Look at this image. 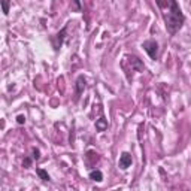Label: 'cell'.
<instances>
[{"label": "cell", "instance_id": "obj_3", "mask_svg": "<svg viewBox=\"0 0 191 191\" xmlns=\"http://www.w3.org/2000/svg\"><path fill=\"white\" fill-rule=\"evenodd\" d=\"M132 166V155L128 152H123L119 157V167L121 169H127Z\"/></svg>", "mask_w": 191, "mask_h": 191}, {"label": "cell", "instance_id": "obj_5", "mask_svg": "<svg viewBox=\"0 0 191 191\" xmlns=\"http://www.w3.org/2000/svg\"><path fill=\"white\" fill-rule=\"evenodd\" d=\"M9 0H2V11H3V14L5 15H8L9 14Z\"/></svg>", "mask_w": 191, "mask_h": 191}, {"label": "cell", "instance_id": "obj_1", "mask_svg": "<svg viewBox=\"0 0 191 191\" xmlns=\"http://www.w3.org/2000/svg\"><path fill=\"white\" fill-rule=\"evenodd\" d=\"M155 3L161 9L167 32L172 36L176 34L181 30L184 21H185V17H184L182 11L179 9V5L176 3V0H155Z\"/></svg>", "mask_w": 191, "mask_h": 191}, {"label": "cell", "instance_id": "obj_7", "mask_svg": "<svg viewBox=\"0 0 191 191\" xmlns=\"http://www.w3.org/2000/svg\"><path fill=\"white\" fill-rule=\"evenodd\" d=\"M96 125H97V128H99V130H105V128L108 127V124L105 123V119H103V118H102V119H100V121Z\"/></svg>", "mask_w": 191, "mask_h": 191}, {"label": "cell", "instance_id": "obj_9", "mask_svg": "<svg viewBox=\"0 0 191 191\" xmlns=\"http://www.w3.org/2000/svg\"><path fill=\"white\" fill-rule=\"evenodd\" d=\"M33 158L34 160H39V158H41V152H39V150H33Z\"/></svg>", "mask_w": 191, "mask_h": 191}, {"label": "cell", "instance_id": "obj_6", "mask_svg": "<svg viewBox=\"0 0 191 191\" xmlns=\"http://www.w3.org/2000/svg\"><path fill=\"white\" fill-rule=\"evenodd\" d=\"M37 175L41 176V178H42V179H43V181H50V175L46 173L45 170H42V169H39V170H37Z\"/></svg>", "mask_w": 191, "mask_h": 191}, {"label": "cell", "instance_id": "obj_11", "mask_svg": "<svg viewBox=\"0 0 191 191\" xmlns=\"http://www.w3.org/2000/svg\"><path fill=\"white\" fill-rule=\"evenodd\" d=\"M30 163H32V160H30V158H25L24 166H25V167H28V166H30Z\"/></svg>", "mask_w": 191, "mask_h": 191}, {"label": "cell", "instance_id": "obj_8", "mask_svg": "<svg viewBox=\"0 0 191 191\" xmlns=\"http://www.w3.org/2000/svg\"><path fill=\"white\" fill-rule=\"evenodd\" d=\"M82 88H85V85L82 87V78H79V79H78V93L82 91Z\"/></svg>", "mask_w": 191, "mask_h": 191}, {"label": "cell", "instance_id": "obj_2", "mask_svg": "<svg viewBox=\"0 0 191 191\" xmlns=\"http://www.w3.org/2000/svg\"><path fill=\"white\" fill-rule=\"evenodd\" d=\"M143 50L146 51V54L150 55L152 60H157L158 57V45L155 41H145L143 42Z\"/></svg>", "mask_w": 191, "mask_h": 191}, {"label": "cell", "instance_id": "obj_4", "mask_svg": "<svg viewBox=\"0 0 191 191\" xmlns=\"http://www.w3.org/2000/svg\"><path fill=\"white\" fill-rule=\"evenodd\" d=\"M90 179L96 181V182H102L103 181V173L100 170H91L90 172Z\"/></svg>", "mask_w": 191, "mask_h": 191}, {"label": "cell", "instance_id": "obj_10", "mask_svg": "<svg viewBox=\"0 0 191 191\" xmlns=\"http://www.w3.org/2000/svg\"><path fill=\"white\" fill-rule=\"evenodd\" d=\"M17 121H18V124H24V123H25V116L20 115V116L17 118Z\"/></svg>", "mask_w": 191, "mask_h": 191}]
</instances>
